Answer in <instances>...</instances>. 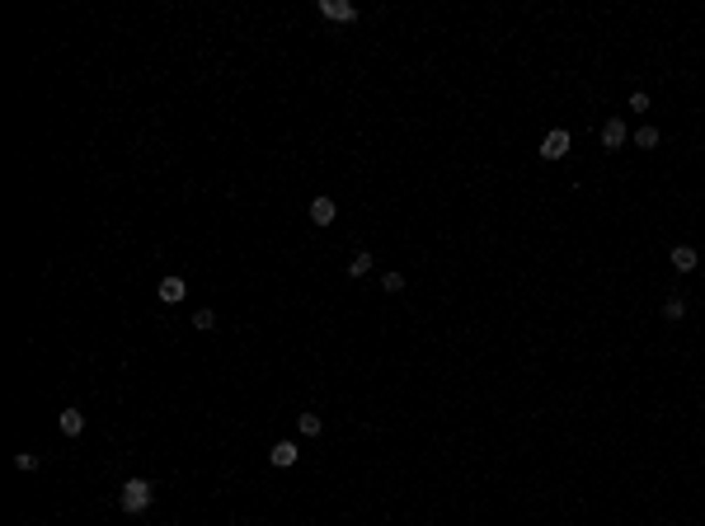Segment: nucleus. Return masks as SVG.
Returning <instances> with one entry per match:
<instances>
[{"mask_svg": "<svg viewBox=\"0 0 705 526\" xmlns=\"http://www.w3.org/2000/svg\"><path fill=\"white\" fill-rule=\"evenodd\" d=\"M320 15L334 19V24H353V19H358V5H348V0H320Z\"/></svg>", "mask_w": 705, "mask_h": 526, "instance_id": "3", "label": "nucleus"}, {"mask_svg": "<svg viewBox=\"0 0 705 526\" xmlns=\"http://www.w3.org/2000/svg\"><path fill=\"white\" fill-rule=\"evenodd\" d=\"M15 465H19V470H38V456H33V451H19Z\"/></svg>", "mask_w": 705, "mask_h": 526, "instance_id": "16", "label": "nucleus"}, {"mask_svg": "<svg viewBox=\"0 0 705 526\" xmlns=\"http://www.w3.org/2000/svg\"><path fill=\"white\" fill-rule=\"evenodd\" d=\"M297 428H301L306 437H315L320 428H325V423H320V414H301V418H297Z\"/></svg>", "mask_w": 705, "mask_h": 526, "instance_id": "13", "label": "nucleus"}, {"mask_svg": "<svg viewBox=\"0 0 705 526\" xmlns=\"http://www.w3.org/2000/svg\"><path fill=\"white\" fill-rule=\"evenodd\" d=\"M212 325H217V310H193V329H212Z\"/></svg>", "mask_w": 705, "mask_h": 526, "instance_id": "14", "label": "nucleus"}, {"mask_svg": "<svg viewBox=\"0 0 705 526\" xmlns=\"http://www.w3.org/2000/svg\"><path fill=\"white\" fill-rule=\"evenodd\" d=\"M635 146H640V151H654L658 146V127H640V132H635Z\"/></svg>", "mask_w": 705, "mask_h": 526, "instance_id": "10", "label": "nucleus"}, {"mask_svg": "<svg viewBox=\"0 0 705 526\" xmlns=\"http://www.w3.org/2000/svg\"><path fill=\"white\" fill-rule=\"evenodd\" d=\"M663 315H668V320H682V315H687V301H682V296H668V301H663Z\"/></svg>", "mask_w": 705, "mask_h": 526, "instance_id": "12", "label": "nucleus"}, {"mask_svg": "<svg viewBox=\"0 0 705 526\" xmlns=\"http://www.w3.org/2000/svg\"><path fill=\"white\" fill-rule=\"evenodd\" d=\"M184 296H188V282L184 278H165V282H160V301H170V306H174V301H184Z\"/></svg>", "mask_w": 705, "mask_h": 526, "instance_id": "9", "label": "nucleus"}, {"mask_svg": "<svg viewBox=\"0 0 705 526\" xmlns=\"http://www.w3.org/2000/svg\"><path fill=\"white\" fill-rule=\"evenodd\" d=\"M564 155H569V132L555 127V132L541 137V160H564Z\"/></svg>", "mask_w": 705, "mask_h": 526, "instance_id": "2", "label": "nucleus"}, {"mask_svg": "<svg viewBox=\"0 0 705 526\" xmlns=\"http://www.w3.org/2000/svg\"><path fill=\"white\" fill-rule=\"evenodd\" d=\"M151 498H156V489L146 480H127L123 494H118V503H123V512H146L151 508Z\"/></svg>", "mask_w": 705, "mask_h": 526, "instance_id": "1", "label": "nucleus"}, {"mask_svg": "<svg viewBox=\"0 0 705 526\" xmlns=\"http://www.w3.org/2000/svg\"><path fill=\"white\" fill-rule=\"evenodd\" d=\"M626 137H630V132H626V123H621V118H607V123H602V146H607V151H621V146H626Z\"/></svg>", "mask_w": 705, "mask_h": 526, "instance_id": "4", "label": "nucleus"}, {"mask_svg": "<svg viewBox=\"0 0 705 526\" xmlns=\"http://www.w3.org/2000/svg\"><path fill=\"white\" fill-rule=\"evenodd\" d=\"M668 263H673L677 273H691V268H696V249H691V245H677L673 254H668Z\"/></svg>", "mask_w": 705, "mask_h": 526, "instance_id": "8", "label": "nucleus"}, {"mask_svg": "<svg viewBox=\"0 0 705 526\" xmlns=\"http://www.w3.org/2000/svg\"><path fill=\"white\" fill-rule=\"evenodd\" d=\"M297 456H301V451L292 447V442H273V451H268V461L278 465V470H287V465H297Z\"/></svg>", "mask_w": 705, "mask_h": 526, "instance_id": "5", "label": "nucleus"}, {"mask_svg": "<svg viewBox=\"0 0 705 526\" xmlns=\"http://www.w3.org/2000/svg\"><path fill=\"white\" fill-rule=\"evenodd\" d=\"M334 217H339V207H334V198H315V202H311V221H315V226H329Z\"/></svg>", "mask_w": 705, "mask_h": 526, "instance_id": "6", "label": "nucleus"}, {"mask_svg": "<svg viewBox=\"0 0 705 526\" xmlns=\"http://www.w3.org/2000/svg\"><path fill=\"white\" fill-rule=\"evenodd\" d=\"M367 268H372V254H353V263H348V278H367Z\"/></svg>", "mask_w": 705, "mask_h": 526, "instance_id": "11", "label": "nucleus"}, {"mask_svg": "<svg viewBox=\"0 0 705 526\" xmlns=\"http://www.w3.org/2000/svg\"><path fill=\"white\" fill-rule=\"evenodd\" d=\"M57 428H62L66 437H80L85 433V414H80V409H66V414H57Z\"/></svg>", "mask_w": 705, "mask_h": 526, "instance_id": "7", "label": "nucleus"}, {"mask_svg": "<svg viewBox=\"0 0 705 526\" xmlns=\"http://www.w3.org/2000/svg\"><path fill=\"white\" fill-rule=\"evenodd\" d=\"M381 287H386V292H400V287H405V278H400V273H386V278H381Z\"/></svg>", "mask_w": 705, "mask_h": 526, "instance_id": "17", "label": "nucleus"}, {"mask_svg": "<svg viewBox=\"0 0 705 526\" xmlns=\"http://www.w3.org/2000/svg\"><path fill=\"white\" fill-rule=\"evenodd\" d=\"M630 109H635V113H649V94L635 90V94H630Z\"/></svg>", "mask_w": 705, "mask_h": 526, "instance_id": "15", "label": "nucleus"}]
</instances>
